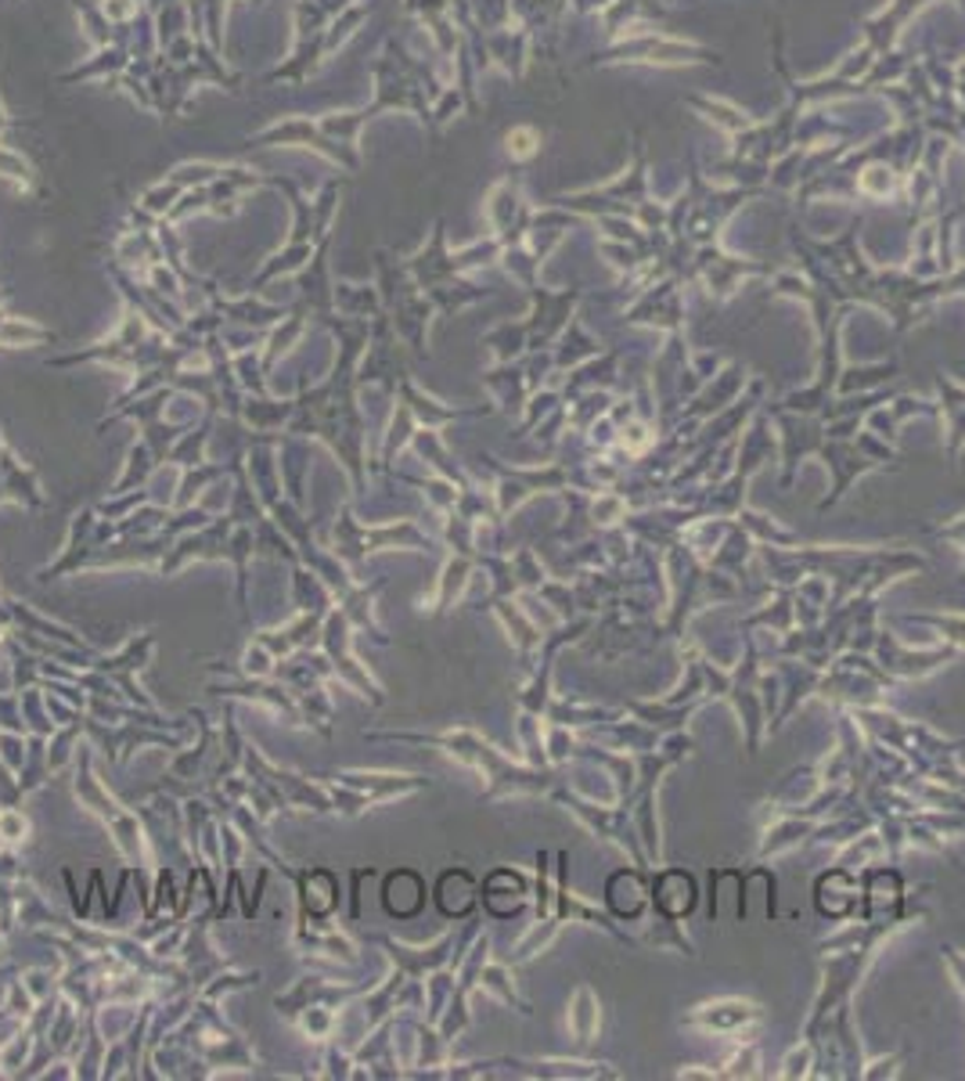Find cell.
<instances>
[{"label":"cell","mask_w":965,"mask_h":1081,"mask_svg":"<svg viewBox=\"0 0 965 1081\" xmlns=\"http://www.w3.org/2000/svg\"><path fill=\"white\" fill-rule=\"evenodd\" d=\"M429 779L425 775H397V772H339L328 779V797H332V811L347 819L364 815L367 808L383 804V800H397L425 790Z\"/></svg>","instance_id":"6da1fadb"},{"label":"cell","mask_w":965,"mask_h":1081,"mask_svg":"<svg viewBox=\"0 0 965 1081\" xmlns=\"http://www.w3.org/2000/svg\"><path fill=\"white\" fill-rule=\"evenodd\" d=\"M76 797L83 800L87 808L94 811L116 836V847L123 851V858L130 862V869H148V833L141 830L134 811H126L123 804H116L105 786L98 782V775L91 772V754H80V772H76Z\"/></svg>","instance_id":"7a4b0ae2"},{"label":"cell","mask_w":965,"mask_h":1081,"mask_svg":"<svg viewBox=\"0 0 965 1081\" xmlns=\"http://www.w3.org/2000/svg\"><path fill=\"white\" fill-rule=\"evenodd\" d=\"M383 549H415V552H433L436 541L415 527V519H404L397 527H364L353 519L350 508H342V519L336 523V555L342 559L347 570H357L364 555L383 552Z\"/></svg>","instance_id":"3957f363"},{"label":"cell","mask_w":965,"mask_h":1081,"mask_svg":"<svg viewBox=\"0 0 965 1081\" xmlns=\"http://www.w3.org/2000/svg\"><path fill=\"white\" fill-rule=\"evenodd\" d=\"M350 631H353V624L347 620V613L332 606V613H328L325 624H321V639H317V645H321V653L328 656V664H332V674H336L342 685H350V689L357 692V696L372 699L375 707L386 703V696H383V689H378V682H372V674H367L357 664V656L350 653Z\"/></svg>","instance_id":"277c9868"},{"label":"cell","mask_w":965,"mask_h":1081,"mask_svg":"<svg viewBox=\"0 0 965 1081\" xmlns=\"http://www.w3.org/2000/svg\"><path fill=\"white\" fill-rule=\"evenodd\" d=\"M292 880H296V894H299L296 934L325 931V923L336 915L342 898L339 876L332 869H292Z\"/></svg>","instance_id":"5b68a950"},{"label":"cell","mask_w":965,"mask_h":1081,"mask_svg":"<svg viewBox=\"0 0 965 1081\" xmlns=\"http://www.w3.org/2000/svg\"><path fill=\"white\" fill-rule=\"evenodd\" d=\"M695 901H700V887H695V876L684 872V869H663L652 880V905L656 915L663 920V926H674L678 920H684Z\"/></svg>","instance_id":"8992f818"},{"label":"cell","mask_w":965,"mask_h":1081,"mask_svg":"<svg viewBox=\"0 0 965 1081\" xmlns=\"http://www.w3.org/2000/svg\"><path fill=\"white\" fill-rule=\"evenodd\" d=\"M684 1024L706 1027L714 1035H742L746 1027L760 1024V1006L746 999H720V1002H706V1006H695Z\"/></svg>","instance_id":"52a82bcc"},{"label":"cell","mask_w":965,"mask_h":1081,"mask_svg":"<svg viewBox=\"0 0 965 1081\" xmlns=\"http://www.w3.org/2000/svg\"><path fill=\"white\" fill-rule=\"evenodd\" d=\"M429 887L415 869H393L383 880V909L393 920H415L425 909Z\"/></svg>","instance_id":"ba28073f"},{"label":"cell","mask_w":965,"mask_h":1081,"mask_svg":"<svg viewBox=\"0 0 965 1081\" xmlns=\"http://www.w3.org/2000/svg\"><path fill=\"white\" fill-rule=\"evenodd\" d=\"M605 905L616 920L638 923L645 905H649V887H645L642 869H620L605 880Z\"/></svg>","instance_id":"9c48e42d"},{"label":"cell","mask_w":965,"mask_h":1081,"mask_svg":"<svg viewBox=\"0 0 965 1081\" xmlns=\"http://www.w3.org/2000/svg\"><path fill=\"white\" fill-rule=\"evenodd\" d=\"M436 909L443 920H465L479 905V883L468 869H447L433 887Z\"/></svg>","instance_id":"30bf717a"},{"label":"cell","mask_w":965,"mask_h":1081,"mask_svg":"<svg viewBox=\"0 0 965 1081\" xmlns=\"http://www.w3.org/2000/svg\"><path fill=\"white\" fill-rule=\"evenodd\" d=\"M858 880L847 869H829L815 883V905L825 920H847L858 909Z\"/></svg>","instance_id":"8fae6325"},{"label":"cell","mask_w":965,"mask_h":1081,"mask_svg":"<svg viewBox=\"0 0 965 1081\" xmlns=\"http://www.w3.org/2000/svg\"><path fill=\"white\" fill-rule=\"evenodd\" d=\"M566 483L563 469H544V473H523V469H501V483H498V502L501 513L515 508L523 498L537 491H558Z\"/></svg>","instance_id":"7c38bea8"},{"label":"cell","mask_w":965,"mask_h":1081,"mask_svg":"<svg viewBox=\"0 0 965 1081\" xmlns=\"http://www.w3.org/2000/svg\"><path fill=\"white\" fill-rule=\"evenodd\" d=\"M0 483L8 491V502H19L25 508H41L44 494H41V480L30 465H22L8 448H0Z\"/></svg>","instance_id":"4fadbf2b"},{"label":"cell","mask_w":965,"mask_h":1081,"mask_svg":"<svg viewBox=\"0 0 965 1081\" xmlns=\"http://www.w3.org/2000/svg\"><path fill=\"white\" fill-rule=\"evenodd\" d=\"M479 894H483V909L493 905L498 898H504L508 901V915H515V912H523V905H526L530 883H526V876L519 872V869H508V865H501V869H493L487 880H483Z\"/></svg>","instance_id":"5bb4252c"},{"label":"cell","mask_w":965,"mask_h":1081,"mask_svg":"<svg viewBox=\"0 0 965 1081\" xmlns=\"http://www.w3.org/2000/svg\"><path fill=\"white\" fill-rule=\"evenodd\" d=\"M569 1032L577 1035L580 1046H588V1041L599 1035V1002H594V991L588 984L577 991V1002H574V1010H569Z\"/></svg>","instance_id":"9a60e30c"},{"label":"cell","mask_w":965,"mask_h":1081,"mask_svg":"<svg viewBox=\"0 0 965 1081\" xmlns=\"http://www.w3.org/2000/svg\"><path fill=\"white\" fill-rule=\"evenodd\" d=\"M757 1067H760V1052H757V1046H746V1052H739V1057H735L728 1067H724V1071H717V1078H757V1074H760Z\"/></svg>","instance_id":"2e32d148"},{"label":"cell","mask_w":965,"mask_h":1081,"mask_svg":"<svg viewBox=\"0 0 965 1081\" xmlns=\"http://www.w3.org/2000/svg\"><path fill=\"white\" fill-rule=\"evenodd\" d=\"M25 833H30V825H25V819L15 808H0V836H4L8 844H19V841H25Z\"/></svg>","instance_id":"e0dca14e"},{"label":"cell","mask_w":965,"mask_h":1081,"mask_svg":"<svg viewBox=\"0 0 965 1081\" xmlns=\"http://www.w3.org/2000/svg\"><path fill=\"white\" fill-rule=\"evenodd\" d=\"M916 620H919V624L941 628L944 634H951V639L965 645V617H916Z\"/></svg>","instance_id":"ac0fdd59"},{"label":"cell","mask_w":965,"mask_h":1081,"mask_svg":"<svg viewBox=\"0 0 965 1081\" xmlns=\"http://www.w3.org/2000/svg\"><path fill=\"white\" fill-rule=\"evenodd\" d=\"M810 1049H815V1046H810V1041H807V1046H804V1049H796V1052H790V1057H785V1071H782V1078H796V1074H807V1063H810Z\"/></svg>","instance_id":"d6986e66"},{"label":"cell","mask_w":965,"mask_h":1081,"mask_svg":"<svg viewBox=\"0 0 965 1081\" xmlns=\"http://www.w3.org/2000/svg\"><path fill=\"white\" fill-rule=\"evenodd\" d=\"M530 142H533V134L519 131V134H512V137H508V148H512L515 156H530V148H533Z\"/></svg>","instance_id":"ffe728a7"},{"label":"cell","mask_w":965,"mask_h":1081,"mask_svg":"<svg viewBox=\"0 0 965 1081\" xmlns=\"http://www.w3.org/2000/svg\"><path fill=\"white\" fill-rule=\"evenodd\" d=\"M11 628H15V620H11V609H8V603H0V634H8Z\"/></svg>","instance_id":"44dd1931"},{"label":"cell","mask_w":965,"mask_h":1081,"mask_svg":"<svg viewBox=\"0 0 965 1081\" xmlns=\"http://www.w3.org/2000/svg\"><path fill=\"white\" fill-rule=\"evenodd\" d=\"M181 934H184V926H177L173 937H170V948L177 945V941H181ZM156 956H167V941H159V945H156Z\"/></svg>","instance_id":"7402d4cb"}]
</instances>
